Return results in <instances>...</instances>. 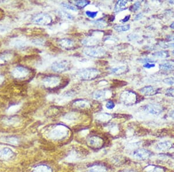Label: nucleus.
Instances as JSON below:
<instances>
[{
	"label": "nucleus",
	"mask_w": 174,
	"mask_h": 172,
	"mask_svg": "<svg viewBox=\"0 0 174 172\" xmlns=\"http://www.w3.org/2000/svg\"><path fill=\"white\" fill-rule=\"evenodd\" d=\"M99 74V71L95 68H88L81 70L77 72V76L82 80H92L96 78Z\"/></svg>",
	"instance_id": "f257e3e1"
},
{
	"label": "nucleus",
	"mask_w": 174,
	"mask_h": 172,
	"mask_svg": "<svg viewBox=\"0 0 174 172\" xmlns=\"http://www.w3.org/2000/svg\"><path fill=\"white\" fill-rule=\"evenodd\" d=\"M84 54L89 57L101 58L106 55V51L101 47H87L83 51Z\"/></svg>",
	"instance_id": "f03ea898"
},
{
	"label": "nucleus",
	"mask_w": 174,
	"mask_h": 172,
	"mask_svg": "<svg viewBox=\"0 0 174 172\" xmlns=\"http://www.w3.org/2000/svg\"><path fill=\"white\" fill-rule=\"evenodd\" d=\"M120 99L124 104L126 105H132L136 102L137 96L135 92L127 90L121 93Z\"/></svg>",
	"instance_id": "7ed1b4c3"
},
{
	"label": "nucleus",
	"mask_w": 174,
	"mask_h": 172,
	"mask_svg": "<svg viewBox=\"0 0 174 172\" xmlns=\"http://www.w3.org/2000/svg\"><path fill=\"white\" fill-rule=\"evenodd\" d=\"M30 74L29 70L24 66H19L16 67L12 71V76L18 80L26 78Z\"/></svg>",
	"instance_id": "20e7f679"
},
{
	"label": "nucleus",
	"mask_w": 174,
	"mask_h": 172,
	"mask_svg": "<svg viewBox=\"0 0 174 172\" xmlns=\"http://www.w3.org/2000/svg\"><path fill=\"white\" fill-rule=\"evenodd\" d=\"M60 77L56 76H46L42 81L43 85L47 89L55 88L60 84Z\"/></svg>",
	"instance_id": "39448f33"
},
{
	"label": "nucleus",
	"mask_w": 174,
	"mask_h": 172,
	"mask_svg": "<svg viewBox=\"0 0 174 172\" xmlns=\"http://www.w3.org/2000/svg\"><path fill=\"white\" fill-rule=\"evenodd\" d=\"M70 63L67 60H60L55 62L51 66L52 70L58 73H61L70 70Z\"/></svg>",
	"instance_id": "423d86ee"
},
{
	"label": "nucleus",
	"mask_w": 174,
	"mask_h": 172,
	"mask_svg": "<svg viewBox=\"0 0 174 172\" xmlns=\"http://www.w3.org/2000/svg\"><path fill=\"white\" fill-rule=\"evenodd\" d=\"M32 20L33 23L37 24H41V25H48V24L51 23L52 18L48 14L39 13L35 15L33 17Z\"/></svg>",
	"instance_id": "0eeeda50"
},
{
	"label": "nucleus",
	"mask_w": 174,
	"mask_h": 172,
	"mask_svg": "<svg viewBox=\"0 0 174 172\" xmlns=\"http://www.w3.org/2000/svg\"><path fill=\"white\" fill-rule=\"evenodd\" d=\"M143 110L148 114L158 115L163 112V108L159 104H148L143 107Z\"/></svg>",
	"instance_id": "6e6552de"
},
{
	"label": "nucleus",
	"mask_w": 174,
	"mask_h": 172,
	"mask_svg": "<svg viewBox=\"0 0 174 172\" xmlns=\"http://www.w3.org/2000/svg\"><path fill=\"white\" fill-rule=\"evenodd\" d=\"M152 153L147 150L139 149L135 150L133 153V156L135 158L139 160H146L150 158Z\"/></svg>",
	"instance_id": "1a4fd4ad"
},
{
	"label": "nucleus",
	"mask_w": 174,
	"mask_h": 172,
	"mask_svg": "<svg viewBox=\"0 0 174 172\" xmlns=\"http://www.w3.org/2000/svg\"><path fill=\"white\" fill-rule=\"evenodd\" d=\"M52 133L55 138L58 139H62L67 136L69 134V130L66 126L60 125L57 126L56 129L54 130Z\"/></svg>",
	"instance_id": "9d476101"
},
{
	"label": "nucleus",
	"mask_w": 174,
	"mask_h": 172,
	"mask_svg": "<svg viewBox=\"0 0 174 172\" xmlns=\"http://www.w3.org/2000/svg\"><path fill=\"white\" fill-rule=\"evenodd\" d=\"M111 92L109 90H99L93 93V97L96 100H105L110 96Z\"/></svg>",
	"instance_id": "9b49d317"
},
{
	"label": "nucleus",
	"mask_w": 174,
	"mask_h": 172,
	"mask_svg": "<svg viewBox=\"0 0 174 172\" xmlns=\"http://www.w3.org/2000/svg\"><path fill=\"white\" fill-rule=\"evenodd\" d=\"M99 39L95 37H88L85 38L82 41L83 45L87 46V47H94L96 46L99 44Z\"/></svg>",
	"instance_id": "f8f14e48"
},
{
	"label": "nucleus",
	"mask_w": 174,
	"mask_h": 172,
	"mask_svg": "<svg viewBox=\"0 0 174 172\" xmlns=\"http://www.w3.org/2000/svg\"><path fill=\"white\" fill-rule=\"evenodd\" d=\"M172 146V143L169 141H163L156 144V150L160 151H164L169 150Z\"/></svg>",
	"instance_id": "ddd939ff"
},
{
	"label": "nucleus",
	"mask_w": 174,
	"mask_h": 172,
	"mask_svg": "<svg viewBox=\"0 0 174 172\" xmlns=\"http://www.w3.org/2000/svg\"><path fill=\"white\" fill-rule=\"evenodd\" d=\"M59 45L64 50H70L74 46V42L68 38H63L59 41Z\"/></svg>",
	"instance_id": "4468645a"
},
{
	"label": "nucleus",
	"mask_w": 174,
	"mask_h": 172,
	"mask_svg": "<svg viewBox=\"0 0 174 172\" xmlns=\"http://www.w3.org/2000/svg\"><path fill=\"white\" fill-rule=\"evenodd\" d=\"M140 92L146 96H153L157 93L156 89L152 86H146L140 89Z\"/></svg>",
	"instance_id": "2eb2a0df"
},
{
	"label": "nucleus",
	"mask_w": 174,
	"mask_h": 172,
	"mask_svg": "<svg viewBox=\"0 0 174 172\" xmlns=\"http://www.w3.org/2000/svg\"><path fill=\"white\" fill-rule=\"evenodd\" d=\"M128 1H118L114 7V12L116 13H118L128 8Z\"/></svg>",
	"instance_id": "dca6fc26"
},
{
	"label": "nucleus",
	"mask_w": 174,
	"mask_h": 172,
	"mask_svg": "<svg viewBox=\"0 0 174 172\" xmlns=\"http://www.w3.org/2000/svg\"><path fill=\"white\" fill-rule=\"evenodd\" d=\"M128 71V68L126 66H120L112 68L111 69V72L117 76H120L125 74Z\"/></svg>",
	"instance_id": "f3484780"
},
{
	"label": "nucleus",
	"mask_w": 174,
	"mask_h": 172,
	"mask_svg": "<svg viewBox=\"0 0 174 172\" xmlns=\"http://www.w3.org/2000/svg\"><path fill=\"white\" fill-rule=\"evenodd\" d=\"M144 171L145 172H165V170L163 167L154 165L147 166L144 169Z\"/></svg>",
	"instance_id": "a211bd4d"
},
{
	"label": "nucleus",
	"mask_w": 174,
	"mask_h": 172,
	"mask_svg": "<svg viewBox=\"0 0 174 172\" xmlns=\"http://www.w3.org/2000/svg\"><path fill=\"white\" fill-rule=\"evenodd\" d=\"M90 145L94 147H99L102 144V139L98 137L93 136L89 139L88 141Z\"/></svg>",
	"instance_id": "6ab92c4d"
},
{
	"label": "nucleus",
	"mask_w": 174,
	"mask_h": 172,
	"mask_svg": "<svg viewBox=\"0 0 174 172\" xmlns=\"http://www.w3.org/2000/svg\"><path fill=\"white\" fill-rule=\"evenodd\" d=\"M73 105L77 108H84L89 107L90 104L88 102L84 100H78L76 102H74Z\"/></svg>",
	"instance_id": "aec40b11"
},
{
	"label": "nucleus",
	"mask_w": 174,
	"mask_h": 172,
	"mask_svg": "<svg viewBox=\"0 0 174 172\" xmlns=\"http://www.w3.org/2000/svg\"><path fill=\"white\" fill-rule=\"evenodd\" d=\"M12 55L9 52H5L0 55V64H4L11 59Z\"/></svg>",
	"instance_id": "412c9836"
},
{
	"label": "nucleus",
	"mask_w": 174,
	"mask_h": 172,
	"mask_svg": "<svg viewBox=\"0 0 174 172\" xmlns=\"http://www.w3.org/2000/svg\"><path fill=\"white\" fill-rule=\"evenodd\" d=\"M160 68L162 71H168L174 70V64H172L169 62L164 63L160 65Z\"/></svg>",
	"instance_id": "4be33fe9"
},
{
	"label": "nucleus",
	"mask_w": 174,
	"mask_h": 172,
	"mask_svg": "<svg viewBox=\"0 0 174 172\" xmlns=\"http://www.w3.org/2000/svg\"><path fill=\"white\" fill-rule=\"evenodd\" d=\"M152 55L155 57L158 58H161V59H165L169 57V55L168 51H160L155 52L152 54Z\"/></svg>",
	"instance_id": "5701e85b"
},
{
	"label": "nucleus",
	"mask_w": 174,
	"mask_h": 172,
	"mask_svg": "<svg viewBox=\"0 0 174 172\" xmlns=\"http://www.w3.org/2000/svg\"><path fill=\"white\" fill-rule=\"evenodd\" d=\"M114 30L118 32H123V31H127L130 30V24H126V25L122 26H116L114 27Z\"/></svg>",
	"instance_id": "b1692460"
},
{
	"label": "nucleus",
	"mask_w": 174,
	"mask_h": 172,
	"mask_svg": "<svg viewBox=\"0 0 174 172\" xmlns=\"http://www.w3.org/2000/svg\"><path fill=\"white\" fill-rule=\"evenodd\" d=\"M95 26L98 28H105L107 26L106 22L103 20H98L93 22Z\"/></svg>",
	"instance_id": "393cba45"
},
{
	"label": "nucleus",
	"mask_w": 174,
	"mask_h": 172,
	"mask_svg": "<svg viewBox=\"0 0 174 172\" xmlns=\"http://www.w3.org/2000/svg\"><path fill=\"white\" fill-rule=\"evenodd\" d=\"M87 172H106V169L103 167L96 166L89 169Z\"/></svg>",
	"instance_id": "a878e982"
},
{
	"label": "nucleus",
	"mask_w": 174,
	"mask_h": 172,
	"mask_svg": "<svg viewBox=\"0 0 174 172\" xmlns=\"http://www.w3.org/2000/svg\"><path fill=\"white\" fill-rule=\"evenodd\" d=\"M159 46L163 48H174V43L170 42H160L159 43Z\"/></svg>",
	"instance_id": "bb28decb"
},
{
	"label": "nucleus",
	"mask_w": 174,
	"mask_h": 172,
	"mask_svg": "<svg viewBox=\"0 0 174 172\" xmlns=\"http://www.w3.org/2000/svg\"><path fill=\"white\" fill-rule=\"evenodd\" d=\"M90 3L88 1H76V5L77 7H79L80 8H83L88 5Z\"/></svg>",
	"instance_id": "cd10ccee"
},
{
	"label": "nucleus",
	"mask_w": 174,
	"mask_h": 172,
	"mask_svg": "<svg viewBox=\"0 0 174 172\" xmlns=\"http://www.w3.org/2000/svg\"><path fill=\"white\" fill-rule=\"evenodd\" d=\"M60 15L63 17L64 19H70V20H72L73 19V16H71L70 13H67V12L66 11H62L60 12Z\"/></svg>",
	"instance_id": "c85d7f7f"
},
{
	"label": "nucleus",
	"mask_w": 174,
	"mask_h": 172,
	"mask_svg": "<svg viewBox=\"0 0 174 172\" xmlns=\"http://www.w3.org/2000/svg\"><path fill=\"white\" fill-rule=\"evenodd\" d=\"M61 5L66 9H70V10H71V11H77V8L75 6H73V5H70L69 4H67V3H62Z\"/></svg>",
	"instance_id": "c756f323"
},
{
	"label": "nucleus",
	"mask_w": 174,
	"mask_h": 172,
	"mask_svg": "<svg viewBox=\"0 0 174 172\" xmlns=\"http://www.w3.org/2000/svg\"><path fill=\"white\" fill-rule=\"evenodd\" d=\"M99 119L102 122H106L110 119V115L106 114H103L99 116Z\"/></svg>",
	"instance_id": "7c9ffc66"
},
{
	"label": "nucleus",
	"mask_w": 174,
	"mask_h": 172,
	"mask_svg": "<svg viewBox=\"0 0 174 172\" xmlns=\"http://www.w3.org/2000/svg\"><path fill=\"white\" fill-rule=\"evenodd\" d=\"M164 82L168 85L174 86V78L173 77H168L164 80Z\"/></svg>",
	"instance_id": "2f4dec72"
},
{
	"label": "nucleus",
	"mask_w": 174,
	"mask_h": 172,
	"mask_svg": "<svg viewBox=\"0 0 174 172\" xmlns=\"http://www.w3.org/2000/svg\"><path fill=\"white\" fill-rule=\"evenodd\" d=\"M140 6H141V4H140V2L139 1H138V2H136L131 7V10L133 12H136L140 8Z\"/></svg>",
	"instance_id": "473e14b6"
},
{
	"label": "nucleus",
	"mask_w": 174,
	"mask_h": 172,
	"mask_svg": "<svg viewBox=\"0 0 174 172\" xmlns=\"http://www.w3.org/2000/svg\"><path fill=\"white\" fill-rule=\"evenodd\" d=\"M139 62H141V63H151L152 62H155V60L150 59V58H144V59H139Z\"/></svg>",
	"instance_id": "72a5a7b5"
},
{
	"label": "nucleus",
	"mask_w": 174,
	"mask_h": 172,
	"mask_svg": "<svg viewBox=\"0 0 174 172\" xmlns=\"http://www.w3.org/2000/svg\"><path fill=\"white\" fill-rule=\"evenodd\" d=\"M85 13L88 17L91 18H95L97 16V12H91L89 11H87L85 12Z\"/></svg>",
	"instance_id": "f704fd0d"
},
{
	"label": "nucleus",
	"mask_w": 174,
	"mask_h": 172,
	"mask_svg": "<svg viewBox=\"0 0 174 172\" xmlns=\"http://www.w3.org/2000/svg\"><path fill=\"white\" fill-rule=\"evenodd\" d=\"M114 107H115V104L112 101H109L106 104V107L109 110H112L114 108Z\"/></svg>",
	"instance_id": "c9c22d12"
},
{
	"label": "nucleus",
	"mask_w": 174,
	"mask_h": 172,
	"mask_svg": "<svg viewBox=\"0 0 174 172\" xmlns=\"http://www.w3.org/2000/svg\"><path fill=\"white\" fill-rule=\"evenodd\" d=\"M166 95L174 97V88H169L166 90Z\"/></svg>",
	"instance_id": "e433bc0d"
},
{
	"label": "nucleus",
	"mask_w": 174,
	"mask_h": 172,
	"mask_svg": "<svg viewBox=\"0 0 174 172\" xmlns=\"http://www.w3.org/2000/svg\"><path fill=\"white\" fill-rule=\"evenodd\" d=\"M143 67L144 68H151L155 67V64H152V63H145L143 65Z\"/></svg>",
	"instance_id": "4c0bfd02"
},
{
	"label": "nucleus",
	"mask_w": 174,
	"mask_h": 172,
	"mask_svg": "<svg viewBox=\"0 0 174 172\" xmlns=\"http://www.w3.org/2000/svg\"><path fill=\"white\" fill-rule=\"evenodd\" d=\"M166 38L169 41L174 42V35H168L166 36Z\"/></svg>",
	"instance_id": "58836bf2"
},
{
	"label": "nucleus",
	"mask_w": 174,
	"mask_h": 172,
	"mask_svg": "<svg viewBox=\"0 0 174 172\" xmlns=\"http://www.w3.org/2000/svg\"><path fill=\"white\" fill-rule=\"evenodd\" d=\"M130 17H131L130 15H127V16H126L125 17V18H124V19L121 20V21L123 22V23H125V22L128 21L130 20Z\"/></svg>",
	"instance_id": "ea45409f"
},
{
	"label": "nucleus",
	"mask_w": 174,
	"mask_h": 172,
	"mask_svg": "<svg viewBox=\"0 0 174 172\" xmlns=\"http://www.w3.org/2000/svg\"><path fill=\"white\" fill-rule=\"evenodd\" d=\"M143 16V15L142 13H139V14H138L135 17V20H140Z\"/></svg>",
	"instance_id": "a19ab883"
},
{
	"label": "nucleus",
	"mask_w": 174,
	"mask_h": 172,
	"mask_svg": "<svg viewBox=\"0 0 174 172\" xmlns=\"http://www.w3.org/2000/svg\"><path fill=\"white\" fill-rule=\"evenodd\" d=\"M169 116L173 119H174V110H172L169 112Z\"/></svg>",
	"instance_id": "79ce46f5"
},
{
	"label": "nucleus",
	"mask_w": 174,
	"mask_h": 172,
	"mask_svg": "<svg viewBox=\"0 0 174 172\" xmlns=\"http://www.w3.org/2000/svg\"><path fill=\"white\" fill-rule=\"evenodd\" d=\"M4 77L2 76H1L0 75V84H1L3 82V81H4Z\"/></svg>",
	"instance_id": "37998d69"
},
{
	"label": "nucleus",
	"mask_w": 174,
	"mask_h": 172,
	"mask_svg": "<svg viewBox=\"0 0 174 172\" xmlns=\"http://www.w3.org/2000/svg\"><path fill=\"white\" fill-rule=\"evenodd\" d=\"M122 172H136L133 170H124Z\"/></svg>",
	"instance_id": "c03bdc74"
},
{
	"label": "nucleus",
	"mask_w": 174,
	"mask_h": 172,
	"mask_svg": "<svg viewBox=\"0 0 174 172\" xmlns=\"http://www.w3.org/2000/svg\"><path fill=\"white\" fill-rule=\"evenodd\" d=\"M170 27L172 29H173L174 30V22L172 23L171 25H170Z\"/></svg>",
	"instance_id": "a18cd8bd"
},
{
	"label": "nucleus",
	"mask_w": 174,
	"mask_h": 172,
	"mask_svg": "<svg viewBox=\"0 0 174 172\" xmlns=\"http://www.w3.org/2000/svg\"><path fill=\"white\" fill-rule=\"evenodd\" d=\"M169 3L171 4H174V1H169Z\"/></svg>",
	"instance_id": "49530a36"
},
{
	"label": "nucleus",
	"mask_w": 174,
	"mask_h": 172,
	"mask_svg": "<svg viewBox=\"0 0 174 172\" xmlns=\"http://www.w3.org/2000/svg\"><path fill=\"white\" fill-rule=\"evenodd\" d=\"M172 55L174 56V50H173V51H172Z\"/></svg>",
	"instance_id": "de8ad7c7"
}]
</instances>
